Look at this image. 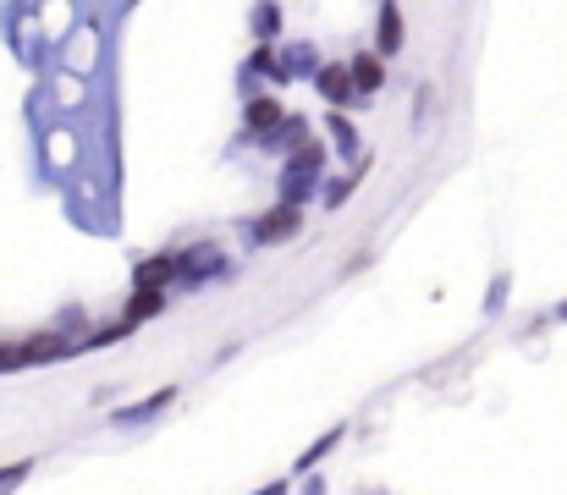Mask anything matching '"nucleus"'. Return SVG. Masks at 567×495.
<instances>
[{
    "mask_svg": "<svg viewBox=\"0 0 567 495\" xmlns=\"http://www.w3.org/2000/svg\"><path fill=\"white\" fill-rule=\"evenodd\" d=\"M259 33H265V39L276 33V6H259Z\"/></svg>",
    "mask_w": 567,
    "mask_h": 495,
    "instance_id": "f8f14e48",
    "label": "nucleus"
},
{
    "mask_svg": "<svg viewBox=\"0 0 567 495\" xmlns=\"http://www.w3.org/2000/svg\"><path fill=\"white\" fill-rule=\"evenodd\" d=\"M172 396H177V391H155V396H150V402H138V408H133V413H122V419H127V424H133V419H144V413H161V408H166V402H172Z\"/></svg>",
    "mask_w": 567,
    "mask_h": 495,
    "instance_id": "1a4fd4ad",
    "label": "nucleus"
},
{
    "mask_svg": "<svg viewBox=\"0 0 567 495\" xmlns=\"http://www.w3.org/2000/svg\"><path fill=\"white\" fill-rule=\"evenodd\" d=\"M402 50V17H396V6H385L380 11V55H396Z\"/></svg>",
    "mask_w": 567,
    "mask_h": 495,
    "instance_id": "39448f33",
    "label": "nucleus"
},
{
    "mask_svg": "<svg viewBox=\"0 0 567 495\" xmlns=\"http://www.w3.org/2000/svg\"><path fill=\"white\" fill-rule=\"evenodd\" d=\"M281 116H287V111H281L276 100H248V127H254V133H276Z\"/></svg>",
    "mask_w": 567,
    "mask_h": 495,
    "instance_id": "7ed1b4c3",
    "label": "nucleus"
},
{
    "mask_svg": "<svg viewBox=\"0 0 567 495\" xmlns=\"http://www.w3.org/2000/svg\"><path fill=\"white\" fill-rule=\"evenodd\" d=\"M337 441H342V424H337V430H326V435H320V441H315V446L303 452V463H298V468H315V463H320V457H326V452H331Z\"/></svg>",
    "mask_w": 567,
    "mask_h": 495,
    "instance_id": "6e6552de",
    "label": "nucleus"
},
{
    "mask_svg": "<svg viewBox=\"0 0 567 495\" xmlns=\"http://www.w3.org/2000/svg\"><path fill=\"white\" fill-rule=\"evenodd\" d=\"M166 309V292H138L133 303H127V326H138V320H150V314H161Z\"/></svg>",
    "mask_w": 567,
    "mask_h": 495,
    "instance_id": "0eeeda50",
    "label": "nucleus"
},
{
    "mask_svg": "<svg viewBox=\"0 0 567 495\" xmlns=\"http://www.w3.org/2000/svg\"><path fill=\"white\" fill-rule=\"evenodd\" d=\"M320 94L342 105V100L353 94V78H348V66H320Z\"/></svg>",
    "mask_w": 567,
    "mask_h": 495,
    "instance_id": "20e7f679",
    "label": "nucleus"
},
{
    "mask_svg": "<svg viewBox=\"0 0 567 495\" xmlns=\"http://www.w3.org/2000/svg\"><path fill=\"white\" fill-rule=\"evenodd\" d=\"M348 72H353V89H364V94L385 83V72H380V55H359V61H353Z\"/></svg>",
    "mask_w": 567,
    "mask_h": 495,
    "instance_id": "423d86ee",
    "label": "nucleus"
},
{
    "mask_svg": "<svg viewBox=\"0 0 567 495\" xmlns=\"http://www.w3.org/2000/svg\"><path fill=\"white\" fill-rule=\"evenodd\" d=\"M359 176H364V165H359V171H353L348 182H331V193H326V198H331V209H337V204H342V198H348V193L359 187Z\"/></svg>",
    "mask_w": 567,
    "mask_h": 495,
    "instance_id": "9d476101",
    "label": "nucleus"
},
{
    "mask_svg": "<svg viewBox=\"0 0 567 495\" xmlns=\"http://www.w3.org/2000/svg\"><path fill=\"white\" fill-rule=\"evenodd\" d=\"M172 276H177V259H144L138 276H133V287H138V292H166Z\"/></svg>",
    "mask_w": 567,
    "mask_h": 495,
    "instance_id": "f03ea898",
    "label": "nucleus"
},
{
    "mask_svg": "<svg viewBox=\"0 0 567 495\" xmlns=\"http://www.w3.org/2000/svg\"><path fill=\"white\" fill-rule=\"evenodd\" d=\"M33 474V463H11V468H0V485H22Z\"/></svg>",
    "mask_w": 567,
    "mask_h": 495,
    "instance_id": "9b49d317",
    "label": "nucleus"
},
{
    "mask_svg": "<svg viewBox=\"0 0 567 495\" xmlns=\"http://www.w3.org/2000/svg\"><path fill=\"white\" fill-rule=\"evenodd\" d=\"M254 237L259 243H281V237H298V209L292 204H281V209H270L259 226H254Z\"/></svg>",
    "mask_w": 567,
    "mask_h": 495,
    "instance_id": "f257e3e1",
    "label": "nucleus"
}]
</instances>
